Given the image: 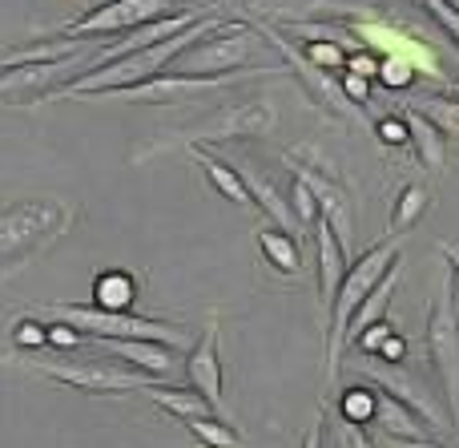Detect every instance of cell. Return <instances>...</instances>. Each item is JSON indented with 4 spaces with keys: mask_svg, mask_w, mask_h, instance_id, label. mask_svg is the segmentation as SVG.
Masks as SVG:
<instances>
[{
    "mask_svg": "<svg viewBox=\"0 0 459 448\" xmlns=\"http://www.w3.org/2000/svg\"><path fill=\"white\" fill-rule=\"evenodd\" d=\"M391 331H395V328H391V320H379V323H371V328H367L363 336L355 339V347H359V352H363V356H375V352H379V347H383V339L391 336Z\"/></svg>",
    "mask_w": 459,
    "mask_h": 448,
    "instance_id": "cell-31",
    "label": "cell"
},
{
    "mask_svg": "<svg viewBox=\"0 0 459 448\" xmlns=\"http://www.w3.org/2000/svg\"><path fill=\"white\" fill-rule=\"evenodd\" d=\"M339 412H342V420H351V425H371L375 420V392H371V384H367L363 376L342 392Z\"/></svg>",
    "mask_w": 459,
    "mask_h": 448,
    "instance_id": "cell-25",
    "label": "cell"
},
{
    "mask_svg": "<svg viewBox=\"0 0 459 448\" xmlns=\"http://www.w3.org/2000/svg\"><path fill=\"white\" fill-rule=\"evenodd\" d=\"M423 8H428V13L436 16L439 29H444L447 37H452L455 45H459V8L452 4V0H423Z\"/></svg>",
    "mask_w": 459,
    "mask_h": 448,
    "instance_id": "cell-30",
    "label": "cell"
},
{
    "mask_svg": "<svg viewBox=\"0 0 459 448\" xmlns=\"http://www.w3.org/2000/svg\"><path fill=\"white\" fill-rule=\"evenodd\" d=\"M403 448H444V444H436V441L428 436V441H403Z\"/></svg>",
    "mask_w": 459,
    "mask_h": 448,
    "instance_id": "cell-41",
    "label": "cell"
},
{
    "mask_svg": "<svg viewBox=\"0 0 459 448\" xmlns=\"http://www.w3.org/2000/svg\"><path fill=\"white\" fill-rule=\"evenodd\" d=\"M444 259H447V267H452V275H455V283H459V247H452V242H444Z\"/></svg>",
    "mask_w": 459,
    "mask_h": 448,
    "instance_id": "cell-39",
    "label": "cell"
},
{
    "mask_svg": "<svg viewBox=\"0 0 459 448\" xmlns=\"http://www.w3.org/2000/svg\"><path fill=\"white\" fill-rule=\"evenodd\" d=\"M218 29H222L218 16H202L198 24H190V29L178 32V37H166V40H158V45H150V48H137V53L121 57V61H113V65H101V69L85 73V77H77L73 85H65V89H69V93H113V89L142 85V81L166 73L169 61H174L186 45H194V40H202L206 32H218Z\"/></svg>",
    "mask_w": 459,
    "mask_h": 448,
    "instance_id": "cell-1",
    "label": "cell"
},
{
    "mask_svg": "<svg viewBox=\"0 0 459 448\" xmlns=\"http://www.w3.org/2000/svg\"><path fill=\"white\" fill-rule=\"evenodd\" d=\"M37 372H45L56 384H69L89 396H121V392H145L150 388L145 372H121L113 364H93V360H37Z\"/></svg>",
    "mask_w": 459,
    "mask_h": 448,
    "instance_id": "cell-8",
    "label": "cell"
},
{
    "mask_svg": "<svg viewBox=\"0 0 459 448\" xmlns=\"http://www.w3.org/2000/svg\"><path fill=\"white\" fill-rule=\"evenodd\" d=\"M403 121H407V134H411V145H415V154H420L423 166H428V170H444L447 137L436 129V121H428L420 110H407Z\"/></svg>",
    "mask_w": 459,
    "mask_h": 448,
    "instance_id": "cell-19",
    "label": "cell"
},
{
    "mask_svg": "<svg viewBox=\"0 0 459 448\" xmlns=\"http://www.w3.org/2000/svg\"><path fill=\"white\" fill-rule=\"evenodd\" d=\"M403 352H407V339L391 331V336L383 339V347H379L375 356H379V360H387V364H403Z\"/></svg>",
    "mask_w": 459,
    "mask_h": 448,
    "instance_id": "cell-37",
    "label": "cell"
},
{
    "mask_svg": "<svg viewBox=\"0 0 459 448\" xmlns=\"http://www.w3.org/2000/svg\"><path fill=\"white\" fill-rule=\"evenodd\" d=\"M222 77H178V73H158V77L142 81L129 89H113V97H129V101H182L190 93L214 89Z\"/></svg>",
    "mask_w": 459,
    "mask_h": 448,
    "instance_id": "cell-15",
    "label": "cell"
},
{
    "mask_svg": "<svg viewBox=\"0 0 459 448\" xmlns=\"http://www.w3.org/2000/svg\"><path fill=\"white\" fill-rule=\"evenodd\" d=\"M302 448H323V428H310L307 441H302Z\"/></svg>",
    "mask_w": 459,
    "mask_h": 448,
    "instance_id": "cell-40",
    "label": "cell"
},
{
    "mask_svg": "<svg viewBox=\"0 0 459 448\" xmlns=\"http://www.w3.org/2000/svg\"><path fill=\"white\" fill-rule=\"evenodd\" d=\"M85 344V336H81L77 328H69V323H53L48 328V347H61V352H73V347Z\"/></svg>",
    "mask_w": 459,
    "mask_h": 448,
    "instance_id": "cell-33",
    "label": "cell"
},
{
    "mask_svg": "<svg viewBox=\"0 0 459 448\" xmlns=\"http://www.w3.org/2000/svg\"><path fill=\"white\" fill-rule=\"evenodd\" d=\"M334 441H339V448H371V441H367L363 425H351V420H339V428H334Z\"/></svg>",
    "mask_w": 459,
    "mask_h": 448,
    "instance_id": "cell-34",
    "label": "cell"
},
{
    "mask_svg": "<svg viewBox=\"0 0 459 448\" xmlns=\"http://www.w3.org/2000/svg\"><path fill=\"white\" fill-rule=\"evenodd\" d=\"M286 162H290L294 178L310 186V194L318 198V215H323V223L331 226V231L339 234V242L347 247V239H351V194H347V186H342L326 166H315L318 162L315 150H290Z\"/></svg>",
    "mask_w": 459,
    "mask_h": 448,
    "instance_id": "cell-9",
    "label": "cell"
},
{
    "mask_svg": "<svg viewBox=\"0 0 459 448\" xmlns=\"http://www.w3.org/2000/svg\"><path fill=\"white\" fill-rule=\"evenodd\" d=\"M315 250H318V299H323V307H326V315H331V303H334V295H339V283H342V275H347V247L339 242V234L331 231V226L318 218L315 223Z\"/></svg>",
    "mask_w": 459,
    "mask_h": 448,
    "instance_id": "cell-13",
    "label": "cell"
},
{
    "mask_svg": "<svg viewBox=\"0 0 459 448\" xmlns=\"http://www.w3.org/2000/svg\"><path fill=\"white\" fill-rule=\"evenodd\" d=\"M399 275H403V255L391 263V271L383 275L379 283H375V291L359 303V312L351 315V323H347V344H355L359 336H363L371 323H379L383 320V312H387V303H391V295H395V283H399Z\"/></svg>",
    "mask_w": 459,
    "mask_h": 448,
    "instance_id": "cell-17",
    "label": "cell"
},
{
    "mask_svg": "<svg viewBox=\"0 0 459 448\" xmlns=\"http://www.w3.org/2000/svg\"><path fill=\"white\" fill-rule=\"evenodd\" d=\"M286 198H290V210H294V218H299V231H315V223H318L323 215H318V198L310 194V186L294 178V182H290V194H286Z\"/></svg>",
    "mask_w": 459,
    "mask_h": 448,
    "instance_id": "cell-27",
    "label": "cell"
},
{
    "mask_svg": "<svg viewBox=\"0 0 459 448\" xmlns=\"http://www.w3.org/2000/svg\"><path fill=\"white\" fill-rule=\"evenodd\" d=\"M347 69L355 73V77H379V61H375L371 53H355V57H347Z\"/></svg>",
    "mask_w": 459,
    "mask_h": 448,
    "instance_id": "cell-38",
    "label": "cell"
},
{
    "mask_svg": "<svg viewBox=\"0 0 459 448\" xmlns=\"http://www.w3.org/2000/svg\"><path fill=\"white\" fill-rule=\"evenodd\" d=\"M367 93H371L367 77H355V73H347V77H342V97H351V101H355L359 110L367 105Z\"/></svg>",
    "mask_w": 459,
    "mask_h": 448,
    "instance_id": "cell-36",
    "label": "cell"
},
{
    "mask_svg": "<svg viewBox=\"0 0 459 448\" xmlns=\"http://www.w3.org/2000/svg\"><path fill=\"white\" fill-rule=\"evenodd\" d=\"M61 226H65V206L53 198L16 202V206L0 210V259H13V255L40 247Z\"/></svg>",
    "mask_w": 459,
    "mask_h": 448,
    "instance_id": "cell-7",
    "label": "cell"
},
{
    "mask_svg": "<svg viewBox=\"0 0 459 448\" xmlns=\"http://www.w3.org/2000/svg\"><path fill=\"white\" fill-rule=\"evenodd\" d=\"M198 162H202V170L210 174V182L218 186V194H222V198L238 202V206L254 202V198H250V190H246V182H242V174H238L234 166H226L222 158H214V154H206V150H198Z\"/></svg>",
    "mask_w": 459,
    "mask_h": 448,
    "instance_id": "cell-22",
    "label": "cell"
},
{
    "mask_svg": "<svg viewBox=\"0 0 459 448\" xmlns=\"http://www.w3.org/2000/svg\"><path fill=\"white\" fill-rule=\"evenodd\" d=\"M302 57H307L315 69H342L347 65V57H342V48L334 45V40H307V48H302Z\"/></svg>",
    "mask_w": 459,
    "mask_h": 448,
    "instance_id": "cell-28",
    "label": "cell"
},
{
    "mask_svg": "<svg viewBox=\"0 0 459 448\" xmlns=\"http://www.w3.org/2000/svg\"><path fill=\"white\" fill-rule=\"evenodd\" d=\"M101 344L109 347L113 356L129 360L137 372H145V376H169V372L178 368V360H174L178 347L158 344V339H101Z\"/></svg>",
    "mask_w": 459,
    "mask_h": 448,
    "instance_id": "cell-16",
    "label": "cell"
},
{
    "mask_svg": "<svg viewBox=\"0 0 459 448\" xmlns=\"http://www.w3.org/2000/svg\"><path fill=\"white\" fill-rule=\"evenodd\" d=\"M411 110H420L428 121H436V129L444 137H459V97H420Z\"/></svg>",
    "mask_w": 459,
    "mask_h": 448,
    "instance_id": "cell-24",
    "label": "cell"
},
{
    "mask_svg": "<svg viewBox=\"0 0 459 448\" xmlns=\"http://www.w3.org/2000/svg\"><path fill=\"white\" fill-rule=\"evenodd\" d=\"M186 376H190V388H198L214 412L222 408V356H218V323H206L202 339L194 344L190 360H186Z\"/></svg>",
    "mask_w": 459,
    "mask_h": 448,
    "instance_id": "cell-12",
    "label": "cell"
},
{
    "mask_svg": "<svg viewBox=\"0 0 459 448\" xmlns=\"http://www.w3.org/2000/svg\"><path fill=\"white\" fill-rule=\"evenodd\" d=\"M375 392V420L371 425H379L387 436H395V441H428L431 436V425H423V417L415 408H407L403 400H395V396L387 392V388H379L375 380H367Z\"/></svg>",
    "mask_w": 459,
    "mask_h": 448,
    "instance_id": "cell-14",
    "label": "cell"
},
{
    "mask_svg": "<svg viewBox=\"0 0 459 448\" xmlns=\"http://www.w3.org/2000/svg\"><path fill=\"white\" fill-rule=\"evenodd\" d=\"M428 186H403L399 190V198H395V210H391V231L395 234H407L415 223L423 218V210H428Z\"/></svg>",
    "mask_w": 459,
    "mask_h": 448,
    "instance_id": "cell-23",
    "label": "cell"
},
{
    "mask_svg": "<svg viewBox=\"0 0 459 448\" xmlns=\"http://www.w3.org/2000/svg\"><path fill=\"white\" fill-rule=\"evenodd\" d=\"M278 126V113L270 101H242L218 110L202 126H194V145L198 142H234V137H262Z\"/></svg>",
    "mask_w": 459,
    "mask_h": 448,
    "instance_id": "cell-10",
    "label": "cell"
},
{
    "mask_svg": "<svg viewBox=\"0 0 459 448\" xmlns=\"http://www.w3.org/2000/svg\"><path fill=\"white\" fill-rule=\"evenodd\" d=\"M137 299V283L126 271H105L93 279V307L101 312H129V303Z\"/></svg>",
    "mask_w": 459,
    "mask_h": 448,
    "instance_id": "cell-20",
    "label": "cell"
},
{
    "mask_svg": "<svg viewBox=\"0 0 459 448\" xmlns=\"http://www.w3.org/2000/svg\"><path fill=\"white\" fill-rule=\"evenodd\" d=\"M169 16V0H105L81 21L56 29V40H89V37H121L126 29H142V24Z\"/></svg>",
    "mask_w": 459,
    "mask_h": 448,
    "instance_id": "cell-6",
    "label": "cell"
},
{
    "mask_svg": "<svg viewBox=\"0 0 459 448\" xmlns=\"http://www.w3.org/2000/svg\"><path fill=\"white\" fill-rule=\"evenodd\" d=\"M258 250L282 275H299L302 271V250H299V242H294V234H286V231H258Z\"/></svg>",
    "mask_w": 459,
    "mask_h": 448,
    "instance_id": "cell-21",
    "label": "cell"
},
{
    "mask_svg": "<svg viewBox=\"0 0 459 448\" xmlns=\"http://www.w3.org/2000/svg\"><path fill=\"white\" fill-rule=\"evenodd\" d=\"M379 81L387 89H411L415 85V65H407L403 57H387V61H379Z\"/></svg>",
    "mask_w": 459,
    "mask_h": 448,
    "instance_id": "cell-29",
    "label": "cell"
},
{
    "mask_svg": "<svg viewBox=\"0 0 459 448\" xmlns=\"http://www.w3.org/2000/svg\"><path fill=\"white\" fill-rule=\"evenodd\" d=\"M258 53H262L258 32L246 29V24H222V32L186 45L169 61L166 73H178V77H226V73H246V65Z\"/></svg>",
    "mask_w": 459,
    "mask_h": 448,
    "instance_id": "cell-3",
    "label": "cell"
},
{
    "mask_svg": "<svg viewBox=\"0 0 459 448\" xmlns=\"http://www.w3.org/2000/svg\"><path fill=\"white\" fill-rule=\"evenodd\" d=\"M423 336H428V356H431V368H436V376H439V388H444L447 408L459 412V312H455L452 267H447L444 279L436 283Z\"/></svg>",
    "mask_w": 459,
    "mask_h": 448,
    "instance_id": "cell-4",
    "label": "cell"
},
{
    "mask_svg": "<svg viewBox=\"0 0 459 448\" xmlns=\"http://www.w3.org/2000/svg\"><path fill=\"white\" fill-rule=\"evenodd\" d=\"M452 97H459V85H452Z\"/></svg>",
    "mask_w": 459,
    "mask_h": 448,
    "instance_id": "cell-42",
    "label": "cell"
},
{
    "mask_svg": "<svg viewBox=\"0 0 459 448\" xmlns=\"http://www.w3.org/2000/svg\"><path fill=\"white\" fill-rule=\"evenodd\" d=\"M145 396H150V400H158L161 408H166L174 420H182V425H186V420H198V417H214V404H210L198 388H161V384H153V380H150Z\"/></svg>",
    "mask_w": 459,
    "mask_h": 448,
    "instance_id": "cell-18",
    "label": "cell"
},
{
    "mask_svg": "<svg viewBox=\"0 0 459 448\" xmlns=\"http://www.w3.org/2000/svg\"><path fill=\"white\" fill-rule=\"evenodd\" d=\"M375 129H379V142H387V145H407V142H411L403 118H379V121H375Z\"/></svg>",
    "mask_w": 459,
    "mask_h": 448,
    "instance_id": "cell-32",
    "label": "cell"
},
{
    "mask_svg": "<svg viewBox=\"0 0 459 448\" xmlns=\"http://www.w3.org/2000/svg\"><path fill=\"white\" fill-rule=\"evenodd\" d=\"M399 255H403V234H395V239H383V242H375V247H367L363 255H359L355 263L347 267V275H342L339 295H334V303H331V339H326V360H331L326 368H331V380L339 376L351 315L359 312V303L371 295L375 283H379L383 275L391 271V263H395Z\"/></svg>",
    "mask_w": 459,
    "mask_h": 448,
    "instance_id": "cell-2",
    "label": "cell"
},
{
    "mask_svg": "<svg viewBox=\"0 0 459 448\" xmlns=\"http://www.w3.org/2000/svg\"><path fill=\"white\" fill-rule=\"evenodd\" d=\"M16 347H45L48 344V331L40 328V323H29V320H21V328H16Z\"/></svg>",
    "mask_w": 459,
    "mask_h": 448,
    "instance_id": "cell-35",
    "label": "cell"
},
{
    "mask_svg": "<svg viewBox=\"0 0 459 448\" xmlns=\"http://www.w3.org/2000/svg\"><path fill=\"white\" fill-rule=\"evenodd\" d=\"M198 21H202L198 13H169V16H158V21H150V24H142V29H134V37H117L109 48H97V53L89 57V73L101 69V65L121 61V57L137 53V48L158 45V40H166V37H178V32H186L190 24H198Z\"/></svg>",
    "mask_w": 459,
    "mask_h": 448,
    "instance_id": "cell-11",
    "label": "cell"
},
{
    "mask_svg": "<svg viewBox=\"0 0 459 448\" xmlns=\"http://www.w3.org/2000/svg\"><path fill=\"white\" fill-rule=\"evenodd\" d=\"M194 436H198L206 448H242V436L226 425L222 417H198V420H186Z\"/></svg>",
    "mask_w": 459,
    "mask_h": 448,
    "instance_id": "cell-26",
    "label": "cell"
},
{
    "mask_svg": "<svg viewBox=\"0 0 459 448\" xmlns=\"http://www.w3.org/2000/svg\"><path fill=\"white\" fill-rule=\"evenodd\" d=\"M40 315L69 323V328H77L81 336H89V339H158V344H169V347L190 344L182 331L161 320H142V315H129V312H101V307H93V303L89 307H81V303L45 307Z\"/></svg>",
    "mask_w": 459,
    "mask_h": 448,
    "instance_id": "cell-5",
    "label": "cell"
}]
</instances>
